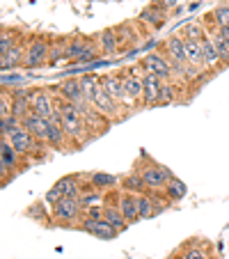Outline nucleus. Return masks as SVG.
<instances>
[{
    "mask_svg": "<svg viewBox=\"0 0 229 259\" xmlns=\"http://www.w3.org/2000/svg\"><path fill=\"white\" fill-rule=\"evenodd\" d=\"M101 88L106 90V92L110 94V97L115 99V101H117L119 106L124 103V97H126V94H124V78H122V71H119V73H103V76H101Z\"/></svg>",
    "mask_w": 229,
    "mask_h": 259,
    "instance_id": "a211bd4d",
    "label": "nucleus"
},
{
    "mask_svg": "<svg viewBox=\"0 0 229 259\" xmlns=\"http://www.w3.org/2000/svg\"><path fill=\"white\" fill-rule=\"evenodd\" d=\"M51 218L58 225H71V223H80L83 218V204L78 197H62L58 204L51 206Z\"/></svg>",
    "mask_w": 229,
    "mask_h": 259,
    "instance_id": "423d86ee",
    "label": "nucleus"
},
{
    "mask_svg": "<svg viewBox=\"0 0 229 259\" xmlns=\"http://www.w3.org/2000/svg\"><path fill=\"white\" fill-rule=\"evenodd\" d=\"M87 181H89V186H92L94 191L108 193V191H117V186H119V181L122 179L115 177V175H108V172H89Z\"/></svg>",
    "mask_w": 229,
    "mask_h": 259,
    "instance_id": "aec40b11",
    "label": "nucleus"
},
{
    "mask_svg": "<svg viewBox=\"0 0 229 259\" xmlns=\"http://www.w3.org/2000/svg\"><path fill=\"white\" fill-rule=\"evenodd\" d=\"M23 126V119H19V117H3L0 119V138H10V136H14L19 128Z\"/></svg>",
    "mask_w": 229,
    "mask_h": 259,
    "instance_id": "473e14b6",
    "label": "nucleus"
},
{
    "mask_svg": "<svg viewBox=\"0 0 229 259\" xmlns=\"http://www.w3.org/2000/svg\"><path fill=\"white\" fill-rule=\"evenodd\" d=\"M186 60H188V64H193V67L204 69V58H202V41L186 39Z\"/></svg>",
    "mask_w": 229,
    "mask_h": 259,
    "instance_id": "cd10ccee",
    "label": "nucleus"
},
{
    "mask_svg": "<svg viewBox=\"0 0 229 259\" xmlns=\"http://www.w3.org/2000/svg\"><path fill=\"white\" fill-rule=\"evenodd\" d=\"M170 259H179V257H170Z\"/></svg>",
    "mask_w": 229,
    "mask_h": 259,
    "instance_id": "ea45409f",
    "label": "nucleus"
},
{
    "mask_svg": "<svg viewBox=\"0 0 229 259\" xmlns=\"http://www.w3.org/2000/svg\"><path fill=\"white\" fill-rule=\"evenodd\" d=\"M19 170H21V154L12 147V142L7 138H3L0 140V179H3V184H7V177L12 179Z\"/></svg>",
    "mask_w": 229,
    "mask_h": 259,
    "instance_id": "6e6552de",
    "label": "nucleus"
},
{
    "mask_svg": "<svg viewBox=\"0 0 229 259\" xmlns=\"http://www.w3.org/2000/svg\"><path fill=\"white\" fill-rule=\"evenodd\" d=\"M161 53L170 60L172 67H174V64H188V60H186V39L181 34L167 37V39L161 44Z\"/></svg>",
    "mask_w": 229,
    "mask_h": 259,
    "instance_id": "ddd939ff",
    "label": "nucleus"
},
{
    "mask_svg": "<svg viewBox=\"0 0 229 259\" xmlns=\"http://www.w3.org/2000/svg\"><path fill=\"white\" fill-rule=\"evenodd\" d=\"M142 158H145V163H138L135 170L140 172L142 179H145L147 191L149 193H163L165 191V186L170 184V179H174V175H172L165 165L151 161L147 154H142Z\"/></svg>",
    "mask_w": 229,
    "mask_h": 259,
    "instance_id": "f257e3e1",
    "label": "nucleus"
},
{
    "mask_svg": "<svg viewBox=\"0 0 229 259\" xmlns=\"http://www.w3.org/2000/svg\"><path fill=\"white\" fill-rule=\"evenodd\" d=\"M51 62V39L44 37V34H37L32 39L28 41L25 46V60H23V67L34 71V69H41Z\"/></svg>",
    "mask_w": 229,
    "mask_h": 259,
    "instance_id": "7ed1b4c3",
    "label": "nucleus"
},
{
    "mask_svg": "<svg viewBox=\"0 0 229 259\" xmlns=\"http://www.w3.org/2000/svg\"><path fill=\"white\" fill-rule=\"evenodd\" d=\"M108 202L119 206L124 218L128 220V225L140 220V213H138V195H131V193H124V191H119V193L112 191V195H108Z\"/></svg>",
    "mask_w": 229,
    "mask_h": 259,
    "instance_id": "f8f14e48",
    "label": "nucleus"
},
{
    "mask_svg": "<svg viewBox=\"0 0 229 259\" xmlns=\"http://www.w3.org/2000/svg\"><path fill=\"white\" fill-rule=\"evenodd\" d=\"M206 34H209V30H206V25L202 23V21H193V23H186L184 28H181V37H184V39L202 41Z\"/></svg>",
    "mask_w": 229,
    "mask_h": 259,
    "instance_id": "c85d7f7f",
    "label": "nucleus"
},
{
    "mask_svg": "<svg viewBox=\"0 0 229 259\" xmlns=\"http://www.w3.org/2000/svg\"><path fill=\"white\" fill-rule=\"evenodd\" d=\"M101 51H99V44H97V37H69V46H67V58L71 62H78L80 67L83 64H92L99 60Z\"/></svg>",
    "mask_w": 229,
    "mask_h": 259,
    "instance_id": "f03ea898",
    "label": "nucleus"
},
{
    "mask_svg": "<svg viewBox=\"0 0 229 259\" xmlns=\"http://www.w3.org/2000/svg\"><path fill=\"white\" fill-rule=\"evenodd\" d=\"M202 58H204V69H215V67L222 64L220 53H218V49H215L211 34H206L204 39H202Z\"/></svg>",
    "mask_w": 229,
    "mask_h": 259,
    "instance_id": "5701e85b",
    "label": "nucleus"
},
{
    "mask_svg": "<svg viewBox=\"0 0 229 259\" xmlns=\"http://www.w3.org/2000/svg\"><path fill=\"white\" fill-rule=\"evenodd\" d=\"M67 46H69V37H53V39H51V62H49V67H55V64H60L62 60H69L67 58Z\"/></svg>",
    "mask_w": 229,
    "mask_h": 259,
    "instance_id": "393cba45",
    "label": "nucleus"
},
{
    "mask_svg": "<svg viewBox=\"0 0 229 259\" xmlns=\"http://www.w3.org/2000/svg\"><path fill=\"white\" fill-rule=\"evenodd\" d=\"M140 67H142V71L154 73V76H158V78H163V80L174 78V67H172V62L161 51H158V53H147L145 58L140 60Z\"/></svg>",
    "mask_w": 229,
    "mask_h": 259,
    "instance_id": "1a4fd4ad",
    "label": "nucleus"
},
{
    "mask_svg": "<svg viewBox=\"0 0 229 259\" xmlns=\"http://www.w3.org/2000/svg\"><path fill=\"white\" fill-rule=\"evenodd\" d=\"M80 83H83V94H85V99L92 103L94 94H97L99 88H101V76H94V73H83V76H80Z\"/></svg>",
    "mask_w": 229,
    "mask_h": 259,
    "instance_id": "7c9ffc66",
    "label": "nucleus"
},
{
    "mask_svg": "<svg viewBox=\"0 0 229 259\" xmlns=\"http://www.w3.org/2000/svg\"><path fill=\"white\" fill-rule=\"evenodd\" d=\"M28 78H30V73L21 76V73H16V71H10V73H5V76H3V88H7V85H10V90L23 88V85L28 83Z\"/></svg>",
    "mask_w": 229,
    "mask_h": 259,
    "instance_id": "72a5a7b5",
    "label": "nucleus"
},
{
    "mask_svg": "<svg viewBox=\"0 0 229 259\" xmlns=\"http://www.w3.org/2000/svg\"><path fill=\"white\" fill-rule=\"evenodd\" d=\"M58 88H60V99H62V101L73 103V106H80V103L87 101L83 94V83H80V78H64Z\"/></svg>",
    "mask_w": 229,
    "mask_h": 259,
    "instance_id": "dca6fc26",
    "label": "nucleus"
},
{
    "mask_svg": "<svg viewBox=\"0 0 229 259\" xmlns=\"http://www.w3.org/2000/svg\"><path fill=\"white\" fill-rule=\"evenodd\" d=\"M49 124H51V119L39 117V115H34V113H30L28 117L23 119V126L28 128V131L32 133L34 138H39L41 142H46V133H49Z\"/></svg>",
    "mask_w": 229,
    "mask_h": 259,
    "instance_id": "4be33fe9",
    "label": "nucleus"
},
{
    "mask_svg": "<svg viewBox=\"0 0 229 259\" xmlns=\"http://www.w3.org/2000/svg\"><path fill=\"white\" fill-rule=\"evenodd\" d=\"M165 21H167V14L165 12H161V10H156L154 5H147L145 10L138 14V23L140 25H145L147 30H161L163 25H165Z\"/></svg>",
    "mask_w": 229,
    "mask_h": 259,
    "instance_id": "f3484780",
    "label": "nucleus"
},
{
    "mask_svg": "<svg viewBox=\"0 0 229 259\" xmlns=\"http://www.w3.org/2000/svg\"><path fill=\"white\" fill-rule=\"evenodd\" d=\"M30 108H32L34 115L51 119L55 113H58V97L51 94V88H37V90H32Z\"/></svg>",
    "mask_w": 229,
    "mask_h": 259,
    "instance_id": "0eeeda50",
    "label": "nucleus"
},
{
    "mask_svg": "<svg viewBox=\"0 0 229 259\" xmlns=\"http://www.w3.org/2000/svg\"><path fill=\"white\" fill-rule=\"evenodd\" d=\"M163 195H165L167 200H170L172 204H174V202H181L186 195H188V186H186V184H184L181 179H176V177H174V179H170V184L165 186Z\"/></svg>",
    "mask_w": 229,
    "mask_h": 259,
    "instance_id": "bb28decb",
    "label": "nucleus"
},
{
    "mask_svg": "<svg viewBox=\"0 0 229 259\" xmlns=\"http://www.w3.org/2000/svg\"><path fill=\"white\" fill-rule=\"evenodd\" d=\"M25 46H28V41H21V44H16L14 49H10L7 53L0 55V67H3V71H14V69L23 67V60H25Z\"/></svg>",
    "mask_w": 229,
    "mask_h": 259,
    "instance_id": "6ab92c4d",
    "label": "nucleus"
},
{
    "mask_svg": "<svg viewBox=\"0 0 229 259\" xmlns=\"http://www.w3.org/2000/svg\"><path fill=\"white\" fill-rule=\"evenodd\" d=\"M176 3H179V0H151L149 5H154L156 10H161V12H165V14H170V12L176 7Z\"/></svg>",
    "mask_w": 229,
    "mask_h": 259,
    "instance_id": "58836bf2",
    "label": "nucleus"
},
{
    "mask_svg": "<svg viewBox=\"0 0 229 259\" xmlns=\"http://www.w3.org/2000/svg\"><path fill=\"white\" fill-rule=\"evenodd\" d=\"M204 21H211V30H218V28H227L229 25V3L224 5H218L211 14L204 16ZM209 30V32H211Z\"/></svg>",
    "mask_w": 229,
    "mask_h": 259,
    "instance_id": "a878e982",
    "label": "nucleus"
},
{
    "mask_svg": "<svg viewBox=\"0 0 229 259\" xmlns=\"http://www.w3.org/2000/svg\"><path fill=\"white\" fill-rule=\"evenodd\" d=\"M211 37H213V44H215V49H218V53H220V60H222V64H227L229 62V44L220 37L218 32H209Z\"/></svg>",
    "mask_w": 229,
    "mask_h": 259,
    "instance_id": "4c0bfd02",
    "label": "nucleus"
},
{
    "mask_svg": "<svg viewBox=\"0 0 229 259\" xmlns=\"http://www.w3.org/2000/svg\"><path fill=\"white\" fill-rule=\"evenodd\" d=\"M3 117H12V92L7 88L0 92V119Z\"/></svg>",
    "mask_w": 229,
    "mask_h": 259,
    "instance_id": "f704fd0d",
    "label": "nucleus"
},
{
    "mask_svg": "<svg viewBox=\"0 0 229 259\" xmlns=\"http://www.w3.org/2000/svg\"><path fill=\"white\" fill-rule=\"evenodd\" d=\"M142 67H131V69H124L122 71V78H124V103L122 108L126 106L128 110H133L135 106H142Z\"/></svg>",
    "mask_w": 229,
    "mask_h": 259,
    "instance_id": "20e7f679",
    "label": "nucleus"
},
{
    "mask_svg": "<svg viewBox=\"0 0 229 259\" xmlns=\"http://www.w3.org/2000/svg\"><path fill=\"white\" fill-rule=\"evenodd\" d=\"M179 259H209V254L204 252V250L200 248V245H186L184 250H181V254H179Z\"/></svg>",
    "mask_w": 229,
    "mask_h": 259,
    "instance_id": "c9c22d12",
    "label": "nucleus"
},
{
    "mask_svg": "<svg viewBox=\"0 0 229 259\" xmlns=\"http://www.w3.org/2000/svg\"><path fill=\"white\" fill-rule=\"evenodd\" d=\"M119 191L131 193V195H142V193H149V191H147L145 179H142V175L138 170H133V172H128V175L122 177V181H119Z\"/></svg>",
    "mask_w": 229,
    "mask_h": 259,
    "instance_id": "412c9836",
    "label": "nucleus"
},
{
    "mask_svg": "<svg viewBox=\"0 0 229 259\" xmlns=\"http://www.w3.org/2000/svg\"><path fill=\"white\" fill-rule=\"evenodd\" d=\"M76 227L80 232H85V234L94 236V239H101V241H112V239H117V234H119V230L108 225L103 218H87V215H83Z\"/></svg>",
    "mask_w": 229,
    "mask_h": 259,
    "instance_id": "9d476101",
    "label": "nucleus"
},
{
    "mask_svg": "<svg viewBox=\"0 0 229 259\" xmlns=\"http://www.w3.org/2000/svg\"><path fill=\"white\" fill-rule=\"evenodd\" d=\"M161 92H163V78L142 71V108L158 106L161 103Z\"/></svg>",
    "mask_w": 229,
    "mask_h": 259,
    "instance_id": "9b49d317",
    "label": "nucleus"
},
{
    "mask_svg": "<svg viewBox=\"0 0 229 259\" xmlns=\"http://www.w3.org/2000/svg\"><path fill=\"white\" fill-rule=\"evenodd\" d=\"M97 44L103 55L122 53V37H119L117 28H103L101 32L97 34Z\"/></svg>",
    "mask_w": 229,
    "mask_h": 259,
    "instance_id": "2eb2a0df",
    "label": "nucleus"
},
{
    "mask_svg": "<svg viewBox=\"0 0 229 259\" xmlns=\"http://www.w3.org/2000/svg\"><path fill=\"white\" fill-rule=\"evenodd\" d=\"M7 140L12 142V147H14V149L23 158H30V156H37V158H39L41 154H44V149L49 147L46 142H41L39 138H34L25 126H21L19 131H16L14 136H10Z\"/></svg>",
    "mask_w": 229,
    "mask_h": 259,
    "instance_id": "39448f33",
    "label": "nucleus"
},
{
    "mask_svg": "<svg viewBox=\"0 0 229 259\" xmlns=\"http://www.w3.org/2000/svg\"><path fill=\"white\" fill-rule=\"evenodd\" d=\"M78 200H80V204H83V209H92V206H106L108 204V195H106V193H103V191H94V188L85 191Z\"/></svg>",
    "mask_w": 229,
    "mask_h": 259,
    "instance_id": "c756f323",
    "label": "nucleus"
},
{
    "mask_svg": "<svg viewBox=\"0 0 229 259\" xmlns=\"http://www.w3.org/2000/svg\"><path fill=\"white\" fill-rule=\"evenodd\" d=\"M25 41H28V39H25ZM16 44H21V41H19V32H16V30L3 28V32H0V55L7 53L10 49H14Z\"/></svg>",
    "mask_w": 229,
    "mask_h": 259,
    "instance_id": "2f4dec72",
    "label": "nucleus"
},
{
    "mask_svg": "<svg viewBox=\"0 0 229 259\" xmlns=\"http://www.w3.org/2000/svg\"><path fill=\"white\" fill-rule=\"evenodd\" d=\"M103 220H106L108 225L115 227V230H119V232L128 227V220L124 218V213L119 211V206L117 204H110V202L103 206Z\"/></svg>",
    "mask_w": 229,
    "mask_h": 259,
    "instance_id": "b1692460",
    "label": "nucleus"
},
{
    "mask_svg": "<svg viewBox=\"0 0 229 259\" xmlns=\"http://www.w3.org/2000/svg\"><path fill=\"white\" fill-rule=\"evenodd\" d=\"M92 106L97 108V110L103 115V117L110 119V122H115V119H117V115L122 113V106H119V103L115 101V99H112L103 88H99V92L94 94Z\"/></svg>",
    "mask_w": 229,
    "mask_h": 259,
    "instance_id": "4468645a",
    "label": "nucleus"
},
{
    "mask_svg": "<svg viewBox=\"0 0 229 259\" xmlns=\"http://www.w3.org/2000/svg\"><path fill=\"white\" fill-rule=\"evenodd\" d=\"M176 99V88L172 80H163V92H161V103L158 106H167Z\"/></svg>",
    "mask_w": 229,
    "mask_h": 259,
    "instance_id": "e433bc0d",
    "label": "nucleus"
}]
</instances>
